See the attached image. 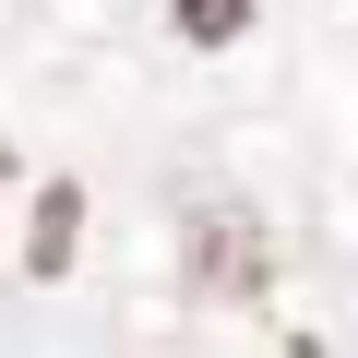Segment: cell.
Masks as SVG:
<instances>
[{
  "mask_svg": "<svg viewBox=\"0 0 358 358\" xmlns=\"http://www.w3.org/2000/svg\"><path fill=\"white\" fill-rule=\"evenodd\" d=\"M179 24L192 36H239V0H179Z\"/></svg>",
  "mask_w": 358,
  "mask_h": 358,
  "instance_id": "6da1fadb",
  "label": "cell"
}]
</instances>
